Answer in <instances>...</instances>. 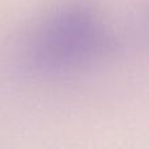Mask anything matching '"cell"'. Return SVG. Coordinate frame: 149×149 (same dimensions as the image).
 <instances>
[{"mask_svg": "<svg viewBox=\"0 0 149 149\" xmlns=\"http://www.w3.org/2000/svg\"><path fill=\"white\" fill-rule=\"evenodd\" d=\"M118 49V34L95 3L64 0L33 25L21 59L36 74L62 76L94 67Z\"/></svg>", "mask_w": 149, "mask_h": 149, "instance_id": "6da1fadb", "label": "cell"}]
</instances>
